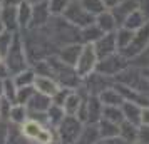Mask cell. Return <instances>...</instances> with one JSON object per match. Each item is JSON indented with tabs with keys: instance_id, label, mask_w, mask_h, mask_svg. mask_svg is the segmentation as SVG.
<instances>
[{
	"instance_id": "cell-1",
	"label": "cell",
	"mask_w": 149,
	"mask_h": 144,
	"mask_svg": "<svg viewBox=\"0 0 149 144\" xmlns=\"http://www.w3.org/2000/svg\"><path fill=\"white\" fill-rule=\"evenodd\" d=\"M5 64H7L10 76H15V74H19L24 69L29 67V59H27V52H25V45H24V39L19 34H14L10 49L5 55Z\"/></svg>"
},
{
	"instance_id": "cell-2",
	"label": "cell",
	"mask_w": 149,
	"mask_h": 144,
	"mask_svg": "<svg viewBox=\"0 0 149 144\" xmlns=\"http://www.w3.org/2000/svg\"><path fill=\"white\" fill-rule=\"evenodd\" d=\"M20 129H22V134L30 141V144H54L55 143L52 127L44 126L39 121H34L30 117L20 126Z\"/></svg>"
},
{
	"instance_id": "cell-3",
	"label": "cell",
	"mask_w": 149,
	"mask_h": 144,
	"mask_svg": "<svg viewBox=\"0 0 149 144\" xmlns=\"http://www.w3.org/2000/svg\"><path fill=\"white\" fill-rule=\"evenodd\" d=\"M86 124L82 122L81 119H77L75 116H65L57 127V143L59 144H74L77 141V137L81 136L82 129Z\"/></svg>"
},
{
	"instance_id": "cell-4",
	"label": "cell",
	"mask_w": 149,
	"mask_h": 144,
	"mask_svg": "<svg viewBox=\"0 0 149 144\" xmlns=\"http://www.w3.org/2000/svg\"><path fill=\"white\" fill-rule=\"evenodd\" d=\"M129 65H131V64H129L127 57H124L121 52H116V54L107 55V57H104V59H99L95 70H97L99 74H102V76L114 79L117 74H121L122 70L127 69Z\"/></svg>"
},
{
	"instance_id": "cell-5",
	"label": "cell",
	"mask_w": 149,
	"mask_h": 144,
	"mask_svg": "<svg viewBox=\"0 0 149 144\" xmlns=\"http://www.w3.org/2000/svg\"><path fill=\"white\" fill-rule=\"evenodd\" d=\"M62 17L77 29H84V27H87V25H91V24L95 22V17L91 15L86 8L82 7L81 2H70L67 5V8L64 10Z\"/></svg>"
},
{
	"instance_id": "cell-6",
	"label": "cell",
	"mask_w": 149,
	"mask_h": 144,
	"mask_svg": "<svg viewBox=\"0 0 149 144\" xmlns=\"http://www.w3.org/2000/svg\"><path fill=\"white\" fill-rule=\"evenodd\" d=\"M97 62H99V57L95 54L94 44H82V50L81 55L77 59V64H75V70L77 74L84 79L87 77L89 74H92L97 67Z\"/></svg>"
},
{
	"instance_id": "cell-7",
	"label": "cell",
	"mask_w": 149,
	"mask_h": 144,
	"mask_svg": "<svg viewBox=\"0 0 149 144\" xmlns=\"http://www.w3.org/2000/svg\"><path fill=\"white\" fill-rule=\"evenodd\" d=\"M148 45H149V24H146V25H142L139 30L134 32V37H132L131 44L122 50L121 54L131 61V59H134L136 55L141 54Z\"/></svg>"
},
{
	"instance_id": "cell-8",
	"label": "cell",
	"mask_w": 149,
	"mask_h": 144,
	"mask_svg": "<svg viewBox=\"0 0 149 144\" xmlns=\"http://www.w3.org/2000/svg\"><path fill=\"white\" fill-rule=\"evenodd\" d=\"M94 49L99 59H104L107 55H112L116 52H119L117 50V40H116V32L104 34L97 42H94Z\"/></svg>"
},
{
	"instance_id": "cell-9",
	"label": "cell",
	"mask_w": 149,
	"mask_h": 144,
	"mask_svg": "<svg viewBox=\"0 0 149 144\" xmlns=\"http://www.w3.org/2000/svg\"><path fill=\"white\" fill-rule=\"evenodd\" d=\"M102 109L104 104L99 99V96L89 94L86 101V124H97L102 119Z\"/></svg>"
},
{
	"instance_id": "cell-10",
	"label": "cell",
	"mask_w": 149,
	"mask_h": 144,
	"mask_svg": "<svg viewBox=\"0 0 149 144\" xmlns=\"http://www.w3.org/2000/svg\"><path fill=\"white\" fill-rule=\"evenodd\" d=\"M50 10H49L47 2H40V3H35L32 5V19H30V25L29 29H39L47 25L50 20Z\"/></svg>"
},
{
	"instance_id": "cell-11",
	"label": "cell",
	"mask_w": 149,
	"mask_h": 144,
	"mask_svg": "<svg viewBox=\"0 0 149 144\" xmlns=\"http://www.w3.org/2000/svg\"><path fill=\"white\" fill-rule=\"evenodd\" d=\"M81 50H82V44L75 42V44H67V45L61 47L59 49V52H57L55 55H57L64 64L75 67L77 59H79V55H81Z\"/></svg>"
},
{
	"instance_id": "cell-12",
	"label": "cell",
	"mask_w": 149,
	"mask_h": 144,
	"mask_svg": "<svg viewBox=\"0 0 149 144\" xmlns=\"http://www.w3.org/2000/svg\"><path fill=\"white\" fill-rule=\"evenodd\" d=\"M34 87L37 92H42L45 96L52 97L57 94V90L61 89L59 82L55 81L54 77H45V76H37L35 77V82H34Z\"/></svg>"
},
{
	"instance_id": "cell-13",
	"label": "cell",
	"mask_w": 149,
	"mask_h": 144,
	"mask_svg": "<svg viewBox=\"0 0 149 144\" xmlns=\"http://www.w3.org/2000/svg\"><path fill=\"white\" fill-rule=\"evenodd\" d=\"M50 106H52V97L35 90V94L32 96V99L27 102L25 107L29 112H47Z\"/></svg>"
},
{
	"instance_id": "cell-14",
	"label": "cell",
	"mask_w": 149,
	"mask_h": 144,
	"mask_svg": "<svg viewBox=\"0 0 149 144\" xmlns=\"http://www.w3.org/2000/svg\"><path fill=\"white\" fill-rule=\"evenodd\" d=\"M122 114H124V121L136 124V126H141V112H142V106L131 101H124L121 106Z\"/></svg>"
},
{
	"instance_id": "cell-15",
	"label": "cell",
	"mask_w": 149,
	"mask_h": 144,
	"mask_svg": "<svg viewBox=\"0 0 149 144\" xmlns=\"http://www.w3.org/2000/svg\"><path fill=\"white\" fill-rule=\"evenodd\" d=\"M0 20L5 25L8 32H15L19 27V15H17V7L14 5H5L2 8V14H0Z\"/></svg>"
},
{
	"instance_id": "cell-16",
	"label": "cell",
	"mask_w": 149,
	"mask_h": 144,
	"mask_svg": "<svg viewBox=\"0 0 149 144\" xmlns=\"http://www.w3.org/2000/svg\"><path fill=\"white\" fill-rule=\"evenodd\" d=\"M95 25L101 29L104 34H109V32H116L117 20H116L114 14L111 10H104L102 14H99L95 17Z\"/></svg>"
},
{
	"instance_id": "cell-17",
	"label": "cell",
	"mask_w": 149,
	"mask_h": 144,
	"mask_svg": "<svg viewBox=\"0 0 149 144\" xmlns=\"http://www.w3.org/2000/svg\"><path fill=\"white\" fill-rule=\"evenodd\" d=\"M99 141H101V136H99L97 124H86L81 136L77 137L74 144H97Z\"/></svg>"
},
{
	"instance_id": "cell-18",
	"label": "cell",
	"mask_w": 149,
	"mask_h": 144,
	"mask_svg": "<svg viewBox=\"0 0 149 144\" xmlns=\"http://www.w3.org/2000/svg\"><path fill=\"white\" fill-rule=\"evenodd\" d=\"M99 99L102 101V104L104 106H122V102L126 101L124 99V96H122L119 90L116 89V86L112 84L111 87H107V89H104L99 94Z\"/></svg>"
},
{
	"instance_id": "cell-19",
	"label": "cell",
	"mask_w": 149,
	"mask_h": 144,
	"mask_svg": "<svg viewBox=\"0 0 149 144\" xmlns=\"http://www.w3.org/2000/svg\"><path fill=\"white\" fill-rule=\"evenodd\" d=\"M136 8H139V0H122L121 3H119L114 10H111V12L114 14L117 24H122V20H124L131 12H134Z\"/></svg>"
},
{
	"instance_id": "cell-20",
	"label": "cell",
	"mask_w": 149,
	"mask_h": 144,
	"mask_svg": "<svg viewBox=\"0 0 149 144\" xmlns=\"http://www.w3.org/2000/svg\"><path fill=\"white\" fill-rule=\"evenodd\" d=\"M146 20H148V19L144 17V14H142L139 8H136L134 12H131V14L122 20L121 25H122V27H126V29H129V30H134V32H136V30H139L142 25H146V24H148Z\"/></svg>"
},
{
	"instance_id": "cell-21",
	"label": "cell",
	"mask_w": 149,
	"mask_h": 144,
	"mask_svg": "<svg viewBox=\"0 0 149 144\" xmlns=\"http://www.w3.org/2000/svg\"><path fill=\"white\" fill-rule=\"evenodd\" d=\"M29 119V111L25 106L22 104H12L10 107V112H8V122L17 124V126H22Z\"/></svg>"
},
{
	"instance_id": "cell-22",
	"label": "cell",
	"mask_w": 149,
	"mask_h": 144,
	"mask_svg": "<svg viewBox=\"0 0 149 144\" xmlns=\"http://www.w3.org/2000/svg\"><path fill=\"white\" fill-rule=\"evenodd\" d=\"M97 129H99L101 139H111V137L119 136V124L111 122L107 119H101L97 122Z\"/></svg>"
},
{
	"instance_id": "cell-23",
	"label": "cell",
	"mask_w": 149,
	"mask_h": 144,
	"mask_svg": "<svg viewBox=\"0 0 149 144\" xmlns=\"http://www.w3.org/2000/svg\"><path fill=\"white\" fill-rule=\"evenodd\" d=\"M102 35H104V32L95 25V22L94 24H91V25H87V27L81 29V40H82V44H94V42H97L99 39H101Z\"/></svg>"
},
{
	"instance_id": "cell-24",
	"label": "cell",
	"mask_w": 149,
	"mask_h": 144,
	"mask_svg": "<svg viewBox=\"0 0 149 144\" xmlns=\"http://www.w3.org/2000/svg\"><path fill=\"white\" fill-rule=\"evenodd\" d=\"M35 77H37L35 70L32 67H27V69H24L22 72L12 76V79H14V82L17 87H27V86H34Z\"/></svg>"
},
{
	"instance_id": "cell-25",
	"label": "cell",
	"mask_w": 149,
	"mask_h": 144,
	"mask_svg": "<svg viewBox=\"0 0 149 144\" xmlns=\"http://www.w3.org/2000/svg\"><path fill=\"white\" fill-rule=\"evenodd\" d=\"M67 116L65 114V111H64V107L62 106H57V104L52 102V106L49 107L47 111V119H49V127H52V129H55L59 124L64 121V117Z\"/></svg>"
},
{
	"instance_id": "cell-26",
	"label": "cell",
	"mask_w": 149,
	"mask_h": 144,
	"mask_svg": "<svg viewBox=\"0 0 149 144\" xmlns=\"http://www.w3.org/2000/svg\"><path fill=\"white\" fill-rule=\"evenodd\" d=\"M137 132H139V126L129 122V121H122L119 124V136L124 137L129 143H136L137 141Z\"/></svg>"
},
{
	"instance_id": "cell-27",
	"label": "cell",
	"mask_w": 149,
	"mask_h": 144,
	"mask_svg": "<svg viewBox=\"0 0 149 144\" xmlns=\"http://www.w3.org/2000/svg\"><path fill=\"white\" fill-rule=\"evenodd\" d=\"M17 15H19V27L27 29L30 25V19H32V3L24 0L17 7Z\"/></svg>"
},
{
	"instance_id": "cell-28",
	"label": "cell",
	"mask_w": 149,
	"mask_h": 144,
	"mask_svg": "<svg viewBox=\"0 0 149 144\" xmlns=\"http://www.w3.org/2000/svg\"><path fill=\"white\" fill-rule=\"evenodd\" d=\"M102 119H107L111 122L121 124L124 121V114H122L121 106H104V109H102Z\"/></svg>"
},
{
	"instance_id": "cell-29",
	"label": "cell",
	"mask_w": 149,
	"mask_h": 144,
	"mask_svg": "<svg viewBox=\"0 0 149 144\" xmlns=\"http://www.w3.org/2000/svg\"><path fill=\"white\" fill-rule=\"evenodd\" d=\"M5 144H30V141L22 134L20 126L10 122V129H8V136H7Z\"/></svg>"
},
{
	"instance_id": "cell-30",
	"label": "cell",
	"mask_w": 149,
	"mask_h": 144,
	"mask_svg": "<svg viewBox=\"0 0 149 144\" xmlns=\"http://www.w3.org/2000/svg\"><path fill=\"white\" fill-rule=\"evenodd\" d=\"M17 90H19V87L15 86L12 77L3 79V90H2V96H3L5 101H8L10 104H17Z\"/></svg>"
},
{
	"instance_id": "cell-31",
	"label": "cell",
	"mask_w": 149,
	"mask_h": 144,
	"mask_svg": "<svg viewBox=\"0 0 149 144\" xmlns=\"http://www.w3.org/2000/svg\"><path fill=\"white\" fill-rule=\"evenodd\" d=\"M132 37H134V30H129L126 27H121L117 29V32H116V40H117V50L122 52L124 49L127 47L131 40H132Z\"/></svg>"
},
{
	"instance_id": "cell-32",
	"label": "cell",
	"mask_w": 149,
	"mask_h": 144,
	"mask_svg": "<svg viewBox=\"0 0 149 144\" xmlns=\"http://www.w3.org/2000/svg\"><path fill=\"white\" fill-rule=\"evenodd\" d=\"M79 2L82 3V7L86 8L91 15H94V17H97L99 14H102L104 10H107L102 0H79Z\"/></svg>"
},
{
	"instance_id": "cell-33",
	"label": "cell",
	"mask_w": 149,
	"mask_h": 144,
	"mask_svg": "<svg viewBox=\"0 0 149 144\" xmlns=\"http://www.w3.org/2000/svg\"><path fill=\"white\" fill-rule=\"evenodd\" d=\"M129 64L137 67V69H149V45L139 55H136L134 59H131Z\"/></svg>"
},
{
	"instance_id": "cell-34",
	"label": "cell",
	"mask_w": 149,
	"mask_h": 144,
	"mask_svg": "<svg viewBox=\"0 0 149 144\" xmlns=\"http://www.w3.org/2000/svg\"><path fill=\"white\" fill-rule=\"evenodd\" d=\"M35 94V87L34 86H27V87H19L17 90V104L27 106V102L32 99V96Z\"/></svg>"
},
{
	"instance_id": "cell-35",
	"label": "cell",
	"mask_w": 149,
	"mask_h": 144,
	"mask_svg": "<svg viewBox=\"0 0 149 144\" xmlns=\"http://www.w3.org/2000/svg\"><path fill=\"white\" fill-rule=\"evenodd\" d=\"M69 3H70V0H47L49 10L52 15H62Z\"/></svg>"
},
{
	"instance_id": "cell-36",
	"label": "cell",
	"mask_w": 149,
	"mask_h": 144,
	"mask_svg": "<svg viewBox=\"0 0 149 144\" xmlns=\"http://www.w3.org/2000/svg\"><path fill=\"white\" fill-rule=\"evenodd\" d=\"M14 34L15 32H8V30H5L3 34L0 35V55H2L3 59H5L8 49H10V44H12V39H14Z\"/></svg>"
},
{
	"instance_id": "cell-37",
	"label": "cell",
	"mask_w": 149,
	"mask_h": 144,
	"mask_svg": "<svg viewBox=\"0 0 149 144\" xmlns=\"http://www.w3.org/2000/svg\"><path fill=\"white\" fill-rule=\"evenodd\" d=\"M8 129H10V122L7 119L0 117V144H5L7 136H8Z\"/></svg>"
},
{
	"instance_id": "cell-38",
	"label": "cell",
	"mask_w": 149,
	"mask_h": 144,
	"mask_svg": "<svg viewBox=\"0 0 149 144\" xmlns=\"http://www.w3.org/2000/svg\"><path fill=\"white\" fill-rule=\"evenodd\" d=\"M137 141L142 143V144H149V126L148 124H141V126H139Z\"/></svg>"
},
{
	"instance_id": "cell-39",
	"label": "cell",
	"mask_w": 149,
	"mask_h": 144,
	"mask_svg": "<svg viewBox=\"0 0 149 144\" xmlns=\"http://www.w3.org/2000/svg\"><path fill=\"white\" fill-rule=\"evenodd\" d=\"M102 144H132V143L126 141L121 136H116V137H111V139H102Z\"/></svg>"
},
{
	"instance_id": "cell-40",
	"label": "cell",
	"mask_w": 149,
	"mask_h": 144,
	"mask_svg": "<svg viewBox=\"0 0 149 144\" xmlns=\"http://www.w3.org/2000/svg\"><path fill=\"white\" fill-rule=\"evenodd\" d=\"M139 10L144 14L146 19H149V0H139Z\"/></svg>"
},
{
	"instance_id": "cell-41",
	"label": "cell",
	"mask_w": 149,
	"mask_h": 144,
	"mask_svg": "<svg viewBox=\"0 0 149 144\" xmlns=\"http://www.w3.org/2000/svg\"><path fill=\"white\" fill-rule=\"evenodd\" d=\"M102 2H104V5H106V8H107V10H114V8L121 3L122 0H102Z\"/></svg>"
},
{
	"instance_id": "cell-42",
	"label": "cell",
	"mask_w": 149,
	"mask_h": 144,
	"mask_svg": "<svg viewBox=\"0 0 149 144\" xmlns=\"http://www.w3.org/2000/svg\"><path fill=\"white\" fill-rule=\"evenodd\" d=\"M141 124H148V126H149V106L142 107V112H141Z\"/></svg>"
},
{
	"instance_id": "cell-43",
	"label": "cell",
	"mask_w": 149,
	"mask_h": 144,
	"mask_svg": "<svg viewBox=\"0 0 149 144\" xmlns=\"http://www.w3.org/2000/svg\"><path fill=\"white\" fill-rule=\"evenodd\" d=\"M3 2H5V5H14V7H19L24 0H3Z\"/></svg>"
},
{
	"instance_id": "cell-44",
	"label": "cell",
	"mask_w": 149,
	"mask_h": 144,
	"mask_svg": "<svg viewBox=\"0 0 149 144\" xmlns=\"http://www.w3.org/2000/svg\"><path fill=\"white\" fill-rule=\"evenodd\" d=\"M29 3H32V5H35V3H40V2H47V0H27Z\"/></svg>"
},
{
	"instance_id": "cell-45",
	"label": "cell",
	"mask_w": 149,
	"mask_h": 144,
	"mask_svg": "<svg viewBox=\"0 0 149 144\" xmlns=\"http://www.w3.org/2000/svg\"><path fill=\"white\" fill-rule=\"evenodd\" d=\"M5 30H7V29H5V25H3V24H2V20H0V35L3 34V32H5Z\"/></svg>"
},
{
	"instance_id": "cell-46",
	"label": "cell",
	"mask_w": 149,
	"mask_h": 144,
	"mask_svg": "<svg viewBox=\"0 0 149 144\" xmlns=\"http://www.w3.org/2000/svg\"><path fill=\"white\" fill-rule=\"evenodd\" d=\"M2 90H3V79H0V96H2Z\"/></svg>"
},
{
	"instance_id": "cell-47",
	"label": "cell",
	"mask_w": 149,
	"mask_h": 144,
	"mask_svg": "<svg viewBox=\"0 0 149 144\" xmlns=\"http://www.w3.org/2000/svg\"><path fill=\"white\" fill-rule=\"evenodd\" d=\"M132 144H142V143H139V141H136V143H132Z\"/></svg>"
},
{
	"instance_id": "cell-48",
	"label": "cell",
	"mask_w": 149,
	"mask_h": 144,
	"mask_svg": "<svg viewBox=\"0 0 149 144\" xmlns=\"http://www.w3.org/2000/svg\"><path fill=\"white\" fill-rule=\"evenodd\" d=\"M2 8H3V7H2V3H0V14H2Z\"/></svg>"
},
{
	"instance_id": "cell-49",
	"label": "cell",
	"mask_w": 149,
	"mask_h": 144,
	"mask_svg": "<svg viewBox=\"0 0 149 144\" xmlns=\"http://www.w3.org/2000/svg\"><path fill=\"white\" fill-rule=\"evenodd\" d=\"M70 2H79V0H70Z\"/></svg>"
}]
</instances>
